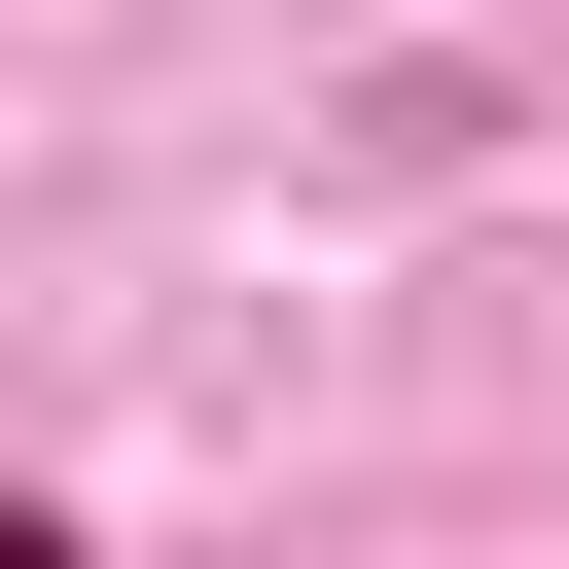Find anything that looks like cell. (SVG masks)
Returning a JSON list of instances; mask_svg holds the SVG:
<instances>
[{"label":"cell","mask_w":569,"mask_h":569,"mask_svg":"<svg viewBox=\"0 0 569 569\" xmlns=\"http://www.w3.org/2000/svg\"><path fill=\"white\" fill-rule=\"evenodd\" d=\"M0 569H71V533H36V498H0Z\"/></svg>","instance_id":"obj_1"}]
</instances>
